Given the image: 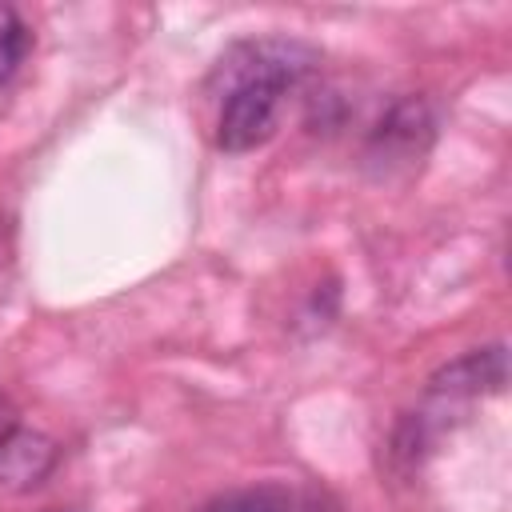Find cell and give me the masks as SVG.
<instances>
[{
    "label": "cell",
    "mask_w": 512,
    "mask_h": 512,
    "mask_svg": "<svg viewBox=\"0 0 512 512\" xmlns=\"http://www.w3.org/2000/svg\"><path fill=\"white\" fill-rule=\"evenodd\" d=\"M228 64V72L236 76L220 104L216 144L224 152H252L264 140H272L284 92L316 64V52L296 40H256L244 44Z\"/></svg>",
    "instance_id": "6da1fadb"
},
{
    "label": "cell",
    "mask_w": 512,
    "mask_h": 512,
    "mask_svg": "<svg viewBox=\"0 0 512 512\" xmlns=\"http://www.w3.org/2000/svg\"><path fill=\"white\" fill-rule=\"evenodd\" d=\"M508 380V356H504V344H488V348H476V352H464L460 360L444 364L428 392L432 396H480V392H500Z\"/></svg>",
    "instance_id": "7a4b0ae2"
},
{
    "label": "cell",
    "mask_w": 512,
    "mask_h": 512,
    "mask_svg": "<svg viewBox=\"0 0 512 512\" xmlns=\"http://www.w3.org/2000/svg\"><path fill=\"white\" fill-rule=\"evenodd\" d=\"M56 464V444L44 432L16 428L0 440V488L28 492L36 488Z\"/></svg>",
    "instance_id": "3957f363"
},
{
    "label": "cell",
    "mask_w": 512,
    "mask_h": 512,
    "mask_svg": "<svg viewBox=\"0 0 512 512\" xmlns=\"http://www.w3.org/2000/svg\"><path fill=\"white\" fill-rule=\"evenodd\" d=\"M432 140V116H428V104L424 100H400L392 104V112L380 120L376 136H372V148L384 152V156H420Z\"/></svg>",
    "instance_id": "277c9868"
},
{
    "label": "cell",
    "mask_w": 512,
    "mask_h": 512,
    "mask_svg": "<svg viewBox=\"0 0 512 512\" xmlns=\"http://www.w3.org/2000/svg\"><path fill=\"white\" fill-rule=\"evenodd\" d=\"M28 48H32L28 24L20 20L16 8L0 4V84H8L20 72V64L28 60Z\"/></svg>",
    "instance_id": "5b68a950"
},
{
    "label": "cell",
    "mask_w": 512,
    "mask_h": 512,
    "mask_svg": "<svg viewBox=\"0 0 512 512\" xmlns=\"http://www.w3.org/2000/svg\"><path fill=\"white\" fill-rule=\"evenodd\" d=\"M204 512H292V500L276 488H248V492H228L212 500Z\"/></svg>",
    "instance_id": "8992f818"
},
{
    "label": "cell",
    "mask_w": 512,
    "mask_h": 512,
    "mask_svg": "<svg viewBox=\"0 0 512 512\" xmlns=\"http://www.w3.org/2000/svg\"><path fill=\"white\" fill-rule=\"evenodd\" d=\"M20 428V416H16V404L8 400V392H0V440L8 436V432H16Z\"/></svg>",
    "instance_id": "52a82bcc"
}]
</instances>
